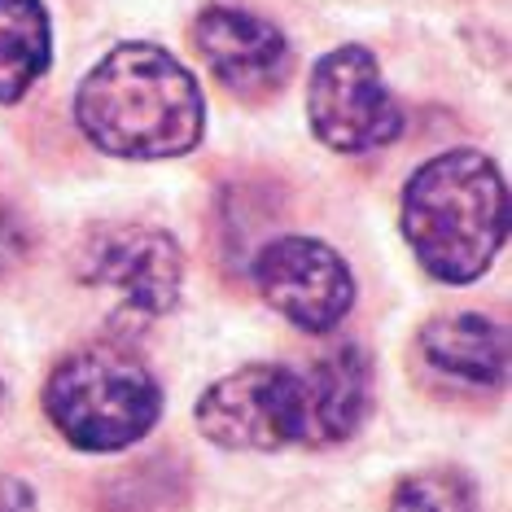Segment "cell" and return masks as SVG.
<instances>
[{"label": "cell", "instance_id": "1", "mask_svg": "<svg viewBox=\"0 0 512 512\" xmlns=\"http://www.w3.org/2000/svg\"><path fill=\"white\" fill-rule=\"evenodd\" d=\"M75 119L101 154L180 158L202 141L206 101L180 57L158 44H119L79 84Z\"/></svg>", "mask_w": 512, "mask_h": 512}, {"label": "cell", "instance_id": "2", "mask_svg": "<svg viewBox=\"0 0 512 512\" xmlns=\"http://www.w3.org/2000/svg\"><path fill=\"white\" fill-rule=\"evenodd\" d=\"M403 237L434 281H477L508 237L499 167L477 149H451L416 167L403 189Z\"/></svg>", "mask_w": 512, "mask_h": 512}, {"label": "cell", "instance_id": "3", "mask_svg": "<svg viewBox=\"0 0 512 512\" xmlns=\"http://www.w3.org/2000/svg\"><path fill=\"white\" fill-rule=\"evenodd\" d=\"M44 412L71 447L119 451L141 442L162 412V390L145 359L123 342H92L49 372Z\"/></svg>", "mask_w": 512, "mask_h": 512}, {"label": "cell", "instance_id": "4", "mask_svg": "<svg viewBox=\"0 0 512 512\" xmlns=\"http://www.w3.org/2000/svg\"><path fill=\"white\" fill-rule=\"evenodd\" d=\"M75 276L114 298L127 320H154L180 302L184 254L176 237L149 224H101L75 250Z\"/></svg>", "mask_w": 512, "mask_h": 512}, {"label": "cell", "instance_id": "5", "mask_svg": "<svg viewBox=\"0 0 512 512\" xmlns=\"http://www.w3.org/2000/svg\"><path fill=\"white\" fill-rule=\"evenodd\" d=\"M197 429L228 451H281L307 442V381L281 364H250L197 399Z\"/></svg>", "mask_w": 512, "mask_h": 512}, {"label": "cell", "instance_id": "6", "mask_svg": "<svg viewBox=\"0 0 512 512\" xmlns=\"http://www.w3.org/2000/svg\"><path fill=\"white\" fill-rule=\"evenodd\" d=\"M311 132L337 154H368L403 132V110L381 79L377 57L359 44L324 53L311 71L307 92Z\"/></svg>", "mask_w": 512, "mask_h": 512}, {"label": "cell", "instance_id": "7", "mask_svg": "<svg viewBox=\"0 0 512 512\" xmlns=\"http://www.w3.org/2000/svg\"><path fill=\"white\" fill-rule=\"evenodd\" d=\"M254 285L302 333H329L355 302L351 267L316 237H272L254 254Z\"/></svg>", "mask_w": 512, "mask_h": 512}, {"label": "cell", "instance_id": "8", "mask_svg": "<svg viewBox=\"0 0 512 512\" xmlns=\"http://www.w3.org/2000/svg\"><path fill=\"white\" fill-rule=\"evenodd\" d=\"M193 44L224 88L237 97H267L289 79V40L281 27L237 5H211L193 22Z\"/></svg>", "mask_w": 512, "mask_h": 512}, {"label": "cell", "instance_id": "9", "mask_svg": "<svg viewBox=\"0 0 512 512\" xmlns=\"http://www.w3.org/2000/svg\"><path fill=\"white\" fill-rule=\"evenodd\" d=\"M307 381V447L346 442L372 403V368L359 346H337L302 372Z\"/></svg>", "mask_w": 512, "mask_h": 512}, {"label": "cell", "instance_id": "10", "mask_svg": "<svg viewBox=\"0 0 512 512\" xmlns=\"http://www.w3.org/2000/svg\"><path fill=\"white\" fill-rule=\"evenodd\" d=\"M421 355L434 372L460 381V386H499L508 368L504 329L473 311L429 320L421 329Z\"/></svg>", "mask_w": 512, "mask_h": 512}, {"label": "cell", "instance_id": "11", "mask_svg": "<svg viewBox=\"0 0 512 512\" xmlns=\"http://www.w3.org/2000/svg\"><path fill=\"white\" fill-rule=\"evenodd\" d=\"M53 31L40 0H0V101H22L49 71Z\"/></svg>", "mask_w": 512, "mask_h": 512}, {"label": "cell", "instance_id": "12", "mask_svg": "<svg viewBox=\"0 0 512 512\" xmlns=\"http://www.w3.org/2000/svg\"><path fill=\"white\" fill-rule=\"evenodd\" d=\"M390 512H477V495L464 473L429 469L403 477L390 499Z\"/></svg>", "mask_w": 512, "mask_h": 512}, {"label": "cell", "instance_id": "13", "mask_svg": "<svg viewBox=\"0 0 512 512\" xmlns=\"http://www.w3.org/2000/svg\"><path fill=\"white\" fill-rule=\"evenodd\" d=\"M22 250H27V228H22L18 219L0 206V272L14 267L22 259Z\"/></svg>", "mask_w": 512, "mask_h": 512}, {"label": "cell", "instance_id": "14", "mask_svg": "<svg viewBox=\"0 0 512 512\" xmlns=\"http://www.w3.org/2000/svg\"><path fill=\"white\" fill-rule=\"evenodd\" d=\"M0 512H40L36 491L18 477H0Z\"/></svg>", "mask_w": 512, "mask_h": 512}, {"label": "cell", "instance_id": "15", "mask_svg": "<svg viewBox=\"0 0 512 512\" xmlns=\"http://www.w3.org/2000/svg\"><path fill=\"white\" fill-rule=\"evenodd\" d=\"M0 394H5V390H0Z\"/></svg>", "mask_w": 512, "mask_h": 512}]
</instances>
